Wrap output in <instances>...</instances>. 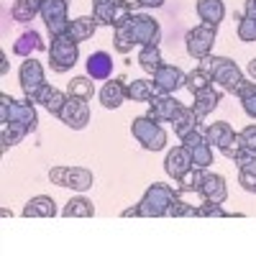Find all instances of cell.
<instances>
[{"label": "cell", "mask_w": 256, "mask_h": 256, "mask_svg": "<svg viewBox=\"0 0 256 256\" xmlns=\"http://www.w3.org/2000/svg\"><path fill=\"white\" fill-rule=\"evenodd\" d=\"M180 195V192L174 187L169 184H162V182H154L148 184L144 198L138 202V210H141V218H164L169 212V205H172V200Z\"/></svg>", "instance_id": "1"}, {"label": "cell", "mask_w": 256, "mask_h": 256, "mask_svg": "<svg viewBox=\"0 0 256 256\" xmlns=\"http://www.w3.org/2000/svg\"><path fill=\"white\" fill-rule=\"evenodd\" d=\"M0 123H20L26 126L28 131H36L38 126V116L34 102L28 100H16L10 95H0Z\"/></svg>", "instance_id": "2"}, {"label": "cell", "mask_w": 256, "mask_h": 256, "mask_svg": "<svg viewBox=\"0 0 256 256\" xmlns=\"http://www.w3.org/2000/svg\"><path fill=\"white\" fill-rule=\"evenodd\" d=\"M80 59V44L70 36V34H64V36H52V46H49V64H52V70L64 74V72H70L74 64Z\"/></svg>", "instance_id": "3"}, {"label": "cell", "mask_w": 256, "mask_h": 256, "mask_svg": "<svg viewBox=\"0 0 256 256\" xmlns=\"http://www.w3.org/2000/svg\"><path fill=\"white\" fill-rule=\"evenodd\" d=\"M131 134L134 138L146 148V152H162L166 146V131L154 120L152 116H138L131 120Z\"/></svg>", "instance_id": "4"}, {"label": "cell", "mask_w": 256, "mask_h": 256, "mask_svg": "<svg viewBox=\"0 0 256 256\" xmlns=\"http://www.w3.org/2000/svg\"><path fill=\"white\" fill-rule=\"evenodd\" d=\"M208 64H210V72H212V82L220 84L223 92L236 95L238 88H241V82L246 80L238 64L233 59H228V56H208Z\"/></svg>", "instance_id": "5"}, {"label": "cell", "mask_w": 256, "mask_h": 256, "mask_svg": "<svg viewBox=\"0 0 256 256\" xmlns=\"http://www.w3.org/2000/svg\"><path fill=\"white\" fill-rule=\"evenodd\" d=\"M49 180L56 187H67V190H74V192H88L95 184L92 172L84 166H52Z\"/></svg>", "instance_id": "6"}, {"label": "cell", "mask_w": 256, "mask_h": 256, "mask_svg": "<svg viewBox=\"0 0 256 256\" xmlns=\"http://www.w3.org/2000/svg\"><path fill=\"white\" fill-rule=\"evenodd\" d=\"M123 26L128 28V34H131V38H134L136 46L159 44V38H162V26H159V20H154L152 16H146V13H134Z\"/></svg>", "instance_id": "7"}, {"label": "cell", "mask_w": 256, "mask_h": 256, "mask_svg": "<svg viewBox=\"0 0 256 256\" xmlns=\"http://www.w3.org/2000/svg\"><path fill=\"white\" fill-rule=\"evenodd\" d=\"M205 138L210 141V146H216L218 152L233 162V156L238 154V148H241V141H238V134L230 128V123L226 120H218V123H210L205 128Z\"/></svg>", "instance_id": "8"}, {"label": "cell", "mask_w": 256, "mask_h": 256, "mask_svg": "<svg viewBox=\"0 0 256 256\" xmlns=\"http://www.w3.org/2000/svg\"><path fill=\"white\" fill-rule=\"evenodd\" d=\"M216 36H218V28L216 26H208V24H200L195 28H190L187 36H184V46H187V54L192 59H208L210 52H212V44H216Z\"/></svg>", "instance_id": "9"}, {"label": "cell", "mask_w": 256, "mask_h": 256, "mask_svg": "<svg viewBox=\"0 0 256 256\" xmlns=\"http://www.w3.org/2000/svg\"><path fill=\"white\" fill-rule=\"evenodd\" d=\"M18 80H20V90H24V98L28 102H36L38 90L46 84V72H44V64L26 56V62L20 64L18 70Z\"/></svg>", "instance_id": "10"}, {"label": "cell", "mask_w": 256, "mask_h": 256, "mask_svg": "<svg viewBox=\"0 0 256 256\" xmlns=\"http://www.w3.org/2000/svg\"><path fill=\"white\" fill-rule=\"evenodd\" d=\"M67 8H70V0H44L41 6V18L49 28L52 36H64L70 31V16H67Z\"/></svg>", "instance_id": "11"}, {"label": "cell", "mask_w": 256, "mask_h": 256, "mask_svg": "<svg viewBox=\"0 0 256 256\" xmlns=\"http://www.w3.org/2000/svg\"><path fill=\"white\" fill-rule=\"evenodd\" d=\"M182 141V146H184V152L190 154V159H192V164L195 166H200V169H208L210 164H212V146H210V141L205 138V131H192V134H187L184 138H180Z\"/></svg>", "instance_id": "12"}, {"label": "cell", "mask_w": 256, "mask_h": 256, "mask_svg": "<svg viewBox=\"0 0 256 256\" xmlns=\"http://www.w3.org/2000/svg\"><path fill=\"white\" fill-rule=\"evenodd\" d=\"M59 120L67 128H72V131H82L90 123V102L80 98H70L59 113Z\"/></svg>", "instance_id": "13"}, {"label": "cell", "mask_w": 256, "mask_h": 256, "mask_svg": "<svg viewBox=\"0 0 256 256\" xmlns=\"http://www.w3.org/2000/svg\"><path fill=\"white\" fill-rule=\"evenodd\" d=\"M152 77H154L152 80L154 88L164 95H174L180 88H184V82H187V74L180 67H174V64H162Z\"/></svg>", "instance_id": "14"}, {"label": "cell", "mask_w": 256, "mask_h": 256, "mask_svg": "<svg viewBox=\"0 0 256 256\" xmlns=\"http://www.w3.org/2000/svg\"><path fill=\"white\" fill-rule=\"evenodd\" d=\"M180 108H182V102H180L174 95L156 92L152 100H148V113H146V116H152V118L159 120V123H172L174 116L180 113Z\"/></svg>", "instance_id": "15"}, {"label": "cell", "mask_w": 256, "mask_h": 256, "mask_svg": "<svg viewBox=\"0 0 256 256\" xmlns=\"http://www.w3.org/2000/svg\"><path fill=\"white\" fill-rule=\"evenodd\" d=\"M192 166H195V164H192L190 154L184 152V146H174L172 152L166 154V159H164V172L172 177L174 182H177L180 177H184Z\"/></svg>", "instance_id": "16"}, {"label": "cell", "mask_w": 256, "mask_h": 256, "mask_svg": "<svg viewBox=\"0 0 256 256\" xmlns=\"http://www.w3.org/2000/svg\"><path fill=\"white\" fill-rule=\"evenodd\" d=\"M200 195L202 200L208 202H226L228 200V184H226V177L223 174H212V172H205V180H202V187H200Z\"/></svg>", "instance_id": "17"}, {"label": "cell", "mask_w": 256, "mask_h": 256, "mask_svg": "<svg viewBox=\"0 0 256 256\" xmlns=\"http://www.w3.org/2000/svg\"><path fill=\"white\" fill-rule=\"evenodd\" d=\"M123 100H126V80H123V77L110 80V82L102 84V90H100L102 108L116 110V108H120V105H123Z\"/></svg>", "instance_id": "18"}, {"label": "cell", "mask_w": 256, "mask_h": 256, "mask_svg": "<svg viewBox=\"0 0 256 256\" xmlns=\"http://www.w3.org/2000/svg\"><path fill=\"white\" fill-rule=\"evenodd\" d=\"M113 74V56L108 52H92L88 56V77L92 80H110Z\"/></svg>", "instance_id": "19"}, {"label": "cell", "mask_w": 256, "mask_h": 256, "mask_svg": "<svg viewBox=\"0 0 256 256\" xmlns=\"http://www.w3.org/2000/svg\"><path fill=\"white\" fill-rule=\"evenodd\" d=\"M67 100H70V95H64L62 90L52 88L49 82H46L44 88L38 90V95H36V102L44 105V108H46L52 116H56V118H59V113H62V108H64V102H67Z\"/></svg>", "instance_id": "20"}, {"label": "cell", "mask_w": 256, "mask_h": 256, "mask_svg": "<svg viewBox=\"0 0 256 256\" xmlns=\"http://www.w3.org/2000/svg\"><path fill=\"white\" fill-rule=\"evenodd\" d=\"M54 216H56V202L49 195H36L24 208V218H54Z\"/></svg>", "instance_id": "21"}, {"label": "cell", "mask_w": 256, "mask_h": 256, "mask_svg": "<svg viewBox=\"0 0 256 256\" xmlns=\"http://www.w3.org/2000/svg\"><path fill=\"white\" fill-rule=\"evenodd\" d=\"M195 98V105H192V108H195V113L200 116V118H205L208 113H212L220 105V100H223V92L220 90H216L210 84V88H205V90H200V92H195L192 95Z\"/></svg>", "instance_id": "22"}, {"label": "cell", "mask_w": 256, "mask_h": 256, "mask_svg": "<svg viewBox=\"0 0 256 256\" xmlns=\"http://www.w3.org/2000/svg\"><path fill=\"white\" fill-rule=\"evenodd\" d=\"M198 16L202 24L208 26H220V20L226 16V6H223V0H198Z\"/></svg>", "instance_id": "23"}, {"label": "cell", "mask_w": 256, "mask_h": 256, "mask_svg": "<svg viewBox=\"0 0 256 256\" xmlns=\"http://www.w3.org/2000/svg\"><path fill=\"white\" fill-rule=\"evenodd\" d=\"M200 116L195 113V108H180V113L174 116V120H172V126H174V134L180 136V138H184L187 134H192V131H198L200 128Z\"/></svg>", "instance_id": "24"}, {"label": "cell", "mask_w": 256, "mask_h": 256, "mask_svg": "<svg viewBox=\"0 0 256 256\" xmlns=\"http://www.w3.org/2000/svg\"><path fill=\"white\" fill-rule=\"evenodd\" d=\"M46 44L41 41V36L31 28V31H24L18 38H16V44H13V54L16 56H31V52H44Z\"/></svg>", "instance_id": "25"}, {"label": "cell", "mask_w": 256, "mask_h": 256, "mask_svg": "<svg viewBox=\"0 0 256 256\" xmlns=\"http://www.w3.org/2000/svg\"><path fill=\"white\" fill-rule=\"evenodd\" d=\"M41 6H44V0H16L10 16L16 24H31L36 16H41Z\"/></svg>", "instance_id": "26"}, {"label": "cell", "mask_w": 256, "mask_h": 256, "mask_svg": "<svg viewBox=\"0 0 256 256\" xmlns=\"http://www.w3.org/2000/svg\"><path fill=\"white\" fill-rule=\"evenodd\" d=\"M31 131L20 123H0V152H8L10 146L20 144Z\"/></svg>", "instance_id": "27"}, {"label": "cell", "mask_w": 256, "mask_h": 256, "mask_svg": "<svg viewBox=\"0 0 256 256\" xmlns=\"http://www.w3.org/2000/svg\"><path fill=\"white\" fill-rule=\"evenodd\" d=\"M210 84H212V72H210L208 59H202V62H200V67H198L195 72H190V74H187L184 88H187L192 95H195V92H200V90L210 88Z\"/></svg>", "instance_id": "28"}, {"label": "cell", "mask_w": 256, "mask_h": 256, "mask_svg": "<svg viewBox=\"0 0 256 256\" xmlns=\"http://www.w3.org/2000/svg\"><path fill=\"white\" fill-rule=\"evenodd\" d=\"M156 92L159 90L154 88V82H148V80H134V82L126 84V98L134 100V102H148Z\"/></svg>", "instance_id": "29"}, {"label": "cell", "mask_w": 256, "mask_h": 256, "mask_svg": "<svg viewBox=\"0 0 256 256\" xmlns=\"http://www.w3.org/2000/svg\"><path fill=\"white\" fill-rule=\"evenodd\" d=\"M98 31V24H95V18L92 16H80V18H74L72 24H70V36L77 41V44H82V41H88V38H92V34Z\"/></svg>", "instance_id": "30"}, {"label": "cell", "mask_w": 256, "mask_h": 256, "mask_svg": "<svg viewBox=\"0 0 256 256\" xmlns=\"http://www.w3.org/2000/svg\"><path fill=\"white\" fill-rule=\"evenodd\" d=\"M118 0H92V18L98 26H113Z\"/></svg>", "instance_id": "31"}, {"label": "cell", "mask_w": 256, "mask_h": 256, "mask_svg": "<svg viewBox=\"0 0 256 256\" xmlns=\"http://www.w3.org/2000/svg\"><path fill=\"white\" fill-rule=\"evenodd\" d=\"M236 98L241 100L244 113H246L251 120H256V82L244 80V82H241V88H238V92H236Z\"/></svg>", "instance_id": "32"}, {"label": "cell", "mask_w": 256, "mask_h": 256, "mask_svg": "<svg viewBox=\"0 0 256 256\" xmlns=\"http://www.w3.org/2000/svg\"><path fill=\"white\" fill-rule=\"evenodd\" d=\"M138 64H141V70L148 72V74H154L159 67H162V52H159V44H148V46H141L138 52Z\"/></svg>", "instance_id": "33"}, {"label": "cell", "mask_w": 256, "mask_h": 256, "mask_svg": "<svg viewBox=\"0 0 256 256\" xmlns=\"http://www.w3.org/2000/svg\"><path fill=\"white\" fill-rule=\"evenodd\" d=\"M64 218H92L95 216V208L88 198H72L62 210Z\"/></svg>", "instance_id": "34"}, {"label": "cell", "mask_w": 256, "mask_h": 256, "mask_svg": "<svg viewBox=\"0 0 256 256\" xmlns=\"http://www.w3.org/2000/svg\"><path fill=\"white\" fill-rule=\"evenodd\" d=\"M67 95L70 98H80V100H92L95 95V84H92V77H74L67 88Z\"/></svg>", "instance_id": "35"}, {"label": "cell", "mask_w": 256, "mask_h": 256, "mask_svg": "<svg viewBox=\"0 0 256 256\" xmlns=\"http://www.w3.org/2000/svg\"><path fill=\"white\" fill-rule=\"evenodd\" d=\"M205 172H208V169L192 166V169H190V172H187L184 177H180V180H177V184H180V192H200V187H202V180H205Z\"/></svg>", "instance_id": "36"}, {"label": "cell", "mask_w": 256, "mask_h": 256, "mask_svg": "<svg viewBox=\"0 0 256 256\" xmlns=\"http://www.w3.org/2000/svg\"><path fill=\"white\" fill-rule=\"evenodd\" d=\"M169 218H198V208L195 205H190L184 202L180 195L172 200V205H169V212H166Z\"/></svg>", "instance_id": "37"}, {"label": "cell", "mask_w": 256, "mask_h": 256, "mask_svg": "<svg viewBox=\"0 0 256 256\" xmlns=\"http://www.w3.org/2000/svg\"><path fill=\"white\" fill-rule=\"evenodd\" d=\"M238 184H241L246 192L256 195V162L238 166Z\"/></svg>", "instance_id": "38"}, {"label": "cell", "mask_w": 256, "mask_h": 256, "mask_svg": "<svg viewBox=\"0 0 256 256\" xmlns=\"http://www.w3.org/2000/svg\"><path fill=\"white\" fill-rule=\"evenodd\" d=\"M233 212H226L220 208V202H208L202 200V205L198 208V218H230Z\"/></svg>", "instance_id": "39"}, {"label": "cell", "mask_w": 256, "mask_h": 256, "mask_svg": "<svg viewBox=\"0 0 256 256\" xmlns=\"http://www.w3.org/2000/svg\"><path fill=\"white\" fill-rule=\"evenodd\" d=\"M113 41H116V49H118L120 54H128V52H131V49L136 46L126 26H118V28H116V38H113Z\"/></svg>", "instance_id": "40"}, {"label": "cell", "mask_w": 256, "mask_h": 256, "mask_svg": "<svg viewBox=\"0 0 256 256\" xmlns=\"http://www.w3.org/2000/svg\"><path fill=\"white\" fill-rule=\"evenodd\" d=\"M238 38L241 41H256V18L244 16L238 20Z\"/></svg>", "instance_id": "41"}, {"label": "cell", "mask_w": 256, "mask_h": 256, "mask_svg": "<svg viewBox=\"0 0 256 256\" xmlns=\"http://www.w3.org/2000/svg\"><path fill=\"white\" fill-rule=\"evenodd\" d=\"M238 141H241V146L256 148V123H251V126L244 128V131L238 134Z\"/></svg>", "instance_id": "42"}, {"label": "cell", "mask_w": 256, "mask_h": 256, "mask_svg": "<svg viewBox=\"0 0 256 256\" xmlns=\"http://www.w3.org/2000/svg\"><path fill=\"white\" fill-rule=\"evenodd\" d=\"M118 3H120L123 8H128L131 13H136L138 8H144V6H141V0H118Z\"/></svg>", "instance_id": "43"}, {"label": "cell", "mask_w": 256, "mask_h": 256, "mask_svg": "<svg viewBox=\"0 0 256 256\" xmlns=\"http://www.w3.org/2000/svg\"><path fill=\"white\" fill-rule=\"evenodd\" d=\"M244 16L256 18V0H246V6H244Z\"/></svg>", "instance_id": "44"}, {"label": "cell", "mask_w": 256, "mask_h": 256, "mask_svg": "<svg viewBox=\"0 0 256 256\" xmlns=\"http://www.w3.org/2000/svg\"><path fill=\"white\" fill-rule=\"evenodd\" d=\"M138 216H141L138 205H134V208H126V210H123V218H138Z\"/></svg>", "instance_id": "45"}, {"label": "cell", "mask_w": 256, "mask_h": 256, "mask_svg": "<svg viewBox=\"0 0 256 256\" xmlns=\"http://www.w3.org/2000/svg\"><path fill=\"white\" fill-rule=\"evenodd\" d=\"M0 74H8V56H6V52H0Z\"/></svg>", "instance_id": "46"}, {"label": "cell", "mask_w": 256, "mask_h": 256, "mask_svg": "<svg viewBox=\"0 0 256 256\" xmlns=\"http://www.w3.org/2000/svg\"><path fill=\"white\" fill-rule=\"evenodd\" d=\"M141 6H144V8H162L164 0H141Z\"/></svg>", "instance_id": "47"}, {"label": "cell", "mask_w": 256, "mask_h": 256, "mask_svg": "<svg viewBox=\"0 0 256 256\" xmlns=\"http://www.w3.org/2000/svg\"><path fill=\"white\" fill-rule=\"evenodd\" d=\"M248 74H251V77L256 80V56H254V59L248 62Z\"/></svg>", "instance_id": "48"}]
</instances>
